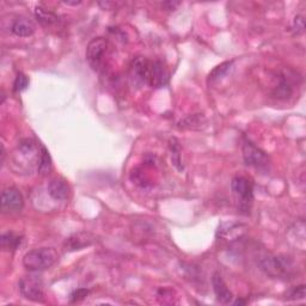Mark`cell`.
I'll return each mask as SVG.
<instances>
[{"label": "cell", "mask_w": 306, "mask_h": 306, "mask_svg": "<svg viewBox=\"0 0 306 306\" xmlns=\"http://www.w3.org/2000/svg\"><path fill=\"white\" fill-rule=\"evenodd\" d=\"M51 166H53V163H51V157L49 152L46 147L42 146L41 147L40 154H39V164H37V171H39L40 175H48L51 171Z\"/></svg>", "instance_id": "16"}, {"label": "cell", "mask_w": 306, "mask_h": 306, "mask_svg": "<svg viewBox=\"0 0 306 306\" xmlns=\"http://www.w3.org/2000/svg\"><path fill=\"white\" fill-rule=\"evenodd\" d=\"M48 194L55 201H65L70 198L71 188L66 180L61 177L53 178L48 184Z\"/></svg>", "instance_id": "10"}, {"label": "cell", "mask_w": 306, "mask_h": 306, "mask_svg": "<svg viewBox=\"0 0 306 306\" xmlns=\"http://www.w3.org/2000/svg\"><path fill=\"white\" fill-rule=\"evenodd\" d=\"M212 286H213V291H214L215 297L218 299L219 302L221 304H230L232 302L233 299V294L232 292L229 290L228 286H226L224 279L219 273H214L212 276Z\"/></svg>", "instance_id": "11"}, {"label": "cell", "mask_w": 306, "mask_h": 306, "mask_svg": "<svg viewBox=\"0 0 306 306\" xmlns=\"http://www.w3.org/2000/svg\"><path fill=\"white\" fill-rule=\"evenodd\" d=\"M259 266L271 279H290L294 274V263L286 256L263 255L260 257Z\"/></svg>", "instance_id": "2"}, {"label": "cell", "mask_w": 306, "mask_h": 306, "mask_svg": "<svg viewBox=\"0 0 306 306\" xmlns=\"http://www.w3.org/2000/svg\"><path fill=\"white\" fill-rule=\"evenodd\" d=\"M232 65H233V61H225V63L220 64L216 66L214 70H213L211 73H209V81H218L220 80V79H222L225 77L226 74L229 73L230 70L232 68Z\"/></svg>", "instance_id": "19"}, {"label": "cell", "mask_w": 306, "mask_h": 306, "mask_svg": "<svg viewBox=\"0 0 306 306\" xmlns=\"http://www.w3.org/2000/svg\"><path fill=\"white\" fill-rule=\"evenodd\" d=\"M306 297V286L305 285H299L290 288L286 293L287 300H302Z\"/></svg>", "instance_id": "21"}, {"label": "cell", "mask_w": 306, "mask_h": 306, "mask_svg": "<svg viewBox=\"0 0 306 306\" xmlns=\"http://www.w3.org/2000/svg\"><path fill=\"white\" fill-rule=\"evenodd\" d=\"M305 30V20L301 16H297L293 20V33L294 35H300Z\"/></svg>", "instance_id": "24"}, {"label": "cell", "mask_w": 306, "mask_h": 306, "mask_svg": "<svg viewBox=\"0 0 306 306\" xmlns=\"http://www.w3.org/2000/svg\"><path fill=\"white\" fill-rule=\"evenodd\" d=\"M233 304H235V305H244V304H246V301L239 300V299H238V300H237V301H235V302H233Z\"/></svg>", "instance_id": "29"}, {"label": "cell", "mask_w": 306, "mask_h": 306, "mask_svg": "<svg viewBox=\"0 0 306 306\" xmlns=\"http://www.w3.org/2000/svg\"><path fill=\"white\" fill-rule=\"evenodd\" d=\"M34 15H35L36 19L42 25H51V24L57 23L58 19H59L54 12L48 11L47 9L42 8V6H36L35 10H34Z\"/></svg>", "instance_id": "17"}, {"label": "cell", "mask_w": 306, "mask_h": 306, "mask_svg": "<svg viewBox=\"0 0 306 306\" xmlns=\"http://www.w3.org/2000/svg\"><path fill=\"white\" fill-rule=\"evenodd\" d=\"M36 26L32 20L26 17H18L15 19V22L12 23L11 32L13 35L18 37H30L35 33Z\"/></svg>", "instance_id": "12"}, {"label": "cell", "mask_w": 306, "mask_h": 306, "mask_svg": "<svg viewBox=\"0 0 306 306\" xmlns=\"http://www.w3.org/2000/svg\"><path fill=\"white\" fill-rule=\"evenodd\" d=\"M5 157H6V151H5V146H4V145H3V144H2V159H0V163H2V164H4Z\"/></svg>", "instance_id": "27"}, {"label": "cell", "mask_w": 306, "mask_h": 306, "mask_svg": "<svg viewBox=\"0 0 306 306\" xmlns=\"http://www.w3.org/2000/svg\"><path fill=\"white\" fill-rule=\"evenodd\" d=\"M27 87H29V78H27V75L22 73V72H18L15 81H13V91L16 94H19V92L26 90Z\"/></svg>", "instance_id": "23"}, {"label": "cell", "mask_w": 306, "mask_h": 306, "mask_svg": "<svg viewBox=\"0 0 306 306\" xmlns=\"http://www.w3.org/2000/svg\"><path fill=\"white\" fill-rule=\"evenodd\" d=\"M59 259V254L54 247H37L27 252L23 256V266L26 270L37 273L49 269L57 263Z\"/></svg>", "instance_id": "3"}, {"label": "cell", "mask_w": 306, "mask_h": 306, "mask_svg": "<svg viewBox=\"0 0 306 306\" xmlns=\"http://www.w3.org/2000/svg\"><path fill=\"white\" fill-rule=\"evenodd\" d=\"M231 190L235 195L240 212L250 213L254 202L253 183L244 176H236L231 181Z\"/></svg>", "instance_id": "4"}, {"label": "cell", "mask_w": 306, "mask_h": 306, "mask_svg": "<svg viewBox=\"0 0 306 306\" xmlns=\"http://www.w3.org/2000/svg\"><path fill=\"white\" fill-rule=\"evenodd\" d=\"M109 48L108 40L104 37H95L87 47V60L92 70L99 71L104 64V57Z\"/></svg>", "instance_id": "5"}, {"label": "cell", "mask_w": 306, "mask_h": 306, "mask_svg": "<svg viewBox=\"0 0 306 306\" xmlns=\"http://www.w3.org/2000/svg\"><path fill=\"white\" fill-rule=\"evenodd\" d=\"M20 294L27 300L42 302L44 300L43 283L37 275H27L19 280Z\"/></svg>", "instance_id": "6"}, {"label": "cell", "mask_w": 306, "mask_h": 306, "mask_svg": "<svg viewBox=\"0 0 306 306\" xmlns=\"http://www.w3.org/2000/svg\"><path fill=\"white\" fill-rule=\"evenodd\" d=\"M23 242V237L17 236L13 232H5L2 235V238H0V243H2V249L4 252L8 253H12L16 252L18 247L22 245Z\"/></svg>", "instance_id": "14"}, {"label": "cell", "mask_w": 306, "mask_h": 306, "mask_svg": "<svg viewBox=\"0 0 306 306\" xmlns=\"http://www.w3.org/2000/svg\"><path fill=\"white\" fill-rule=\"evenodd\" d=\"M290 232L294 233V238H297V239H294L295 242H297L294 244V245L297 246V249H300L301 252H304L305 250V222H304V220L298 221L297 224L293 226V229H291Z\"/></svg>", "instance_id": "18"}, {"label": "cell", "mask_w": 306, "mask_h": 306, "mask_svg": "<svg viewBox=\"0 0 306 306\" xmlns=\"http://www.w3.org/2000/svg\"><path fill=\"white\" fill-rule=\"evenodd\" d=\"M89 290H87V288H79V290L74 291L73 293L71 294V300L72 302H78V301H81L82 299H85L89 295Z\"/></svg>", "instance_id": "25"}, {"label": "cell", "mask_w": 306, "mask_h": 306, "mask_svg": "<svg viewBox=\"0 0 306 306\" xmlns=\"http://www.w3.org/2000/svg\"><path fill=\"white\" fill-rule=\"evenodd\" d=\"M181 5L180 2H165L163 3V8L166 10V11H175L178 6Z\"/></svg>", "instance_id": "26"}, {"label": "cell", "mask_w": 306, "mask_h": 306, "mask_svg": "<svg viewBox=\"0 0 306 306\" xmlns=\"http://www.w3.org/2000/svg\"><path fill=\"white\" fill-rule=\"evenodd\" d=\"M95 242V237L89 232H78L73 233V235L68 237L65 240L64 246L65 250L67 252H78V250H82L85 247H89L92 245Z\"/></svg>", "instance_id": "9"}, {"label": "cell", "mask_w": 306, "mask_h": 306, "mask_svg": "<svg viewBox=\"0 0 306 306\" xmlns=\"http://www.w3.org/2000/svg\"><path fill=\"white\" fill-rule=\"evenodd\" d=\"M64 4L70 6H77V5H80L81 2H70V0H67V2H64Z\"/></svg>", "instance_id": "28"}, {"label": "cell", "mask_w": 306, "mask_h": 306, "mask_svg": "<svg viewBox=\"0 0 306 306\" xmlns=\"http://www.w3.org/2000/svg\"><path fill=\"white\" fill-rule=\"evenodd\" d=\"M244 232H245V226L242 224H230L228 229H224L222 226L219 229V236L228 240H235Z\"/></svg>", "instance_id": "15"}, {"label": "cell", "mask_w": 306, "mask_h": 306, "mask_svg": "<svg viewBox=\"0 0 306 306\" xmlns=\"http://www.w3.org/2000/svg\"><path fill=\"white\" fill-rule=\"evenodd\" d=\"M169 147L171 152V160H173L175 166H176L180 171H182L183 170V165H182V159H181V146L176 137H173V139L170 140Z\"/></svg>", "instance_id": "20"}, {"label": "cell", "mask_w": 306, "mask_h": 306, "mask_svg": "<svg viewBox=\"0 0 306 306\" xmlns=\"http://www.w3.org/2000/svg\"><path fill=\"white\" fill-rule=\"evenodd\" d=\"M0 204H2V211L4 213L17 212L23 208L24 199L22 192L17 188H6L2 192V199H0Z\"/></svg>", "instance_id": "8"}, {"label": "cell", "mask_w": 306, "mask_h": 306, "mask_svg": "<svg viewBox=\"0 0 306 306\" xmlns=\"http://www.w3.org/2000/svg\"><path fill=\"white\" fill-rule=\"evenodd\" d=\"M293 94V85L286 75H281L273 89V96L277 99H287Z\"/></svg>", "instance_id": "13"}, {"label": "cell", "mask_w": 306, "mask_h": 306, "mask_svg": "<svg viewBox=\"0 0 306 306\" xmlns=\"http://www.w3.org/2000/svg\"><path fill=\"white\" fill-rule=\"evenodd\" d=\"M130 68L137 80L147 84L152 89H161L169 84V71L159 60H150L147 58L137 57L133 60Z\"/></svg>", "instance_id": "1"}, {"label": "cell", "mask_w": 306, "mask_h": 306, "mask_svg": "<svg viewBox=\"0 0 306 306\" xmlns=\"http://www.w3.org/2000/svg\"><path fill=\"white\" fill-rule=\"evenodd\" d=\"M243 159L246 165L254 168H264L269 163L267 153L257 147L255 144L245 139L243 143Z\"/></svg>", "instance_id": "7"}, {"label": "cell", "mask_w": 306, "mask_h": 306, "mask_svg": "<svg viewBox=\"0 0 306 306\" xmlns=\"http://www.w3.org/2000/svg\"><path fill=\"white\" fill-rule=\"evenodd\" d=\"M36 150H37L36 143L33 142L32 139H24L19 143L18 151L22 156H25V157L33 156V154L36 152Z\"/></svg>", "instance_id": "22"}]
</instances>
